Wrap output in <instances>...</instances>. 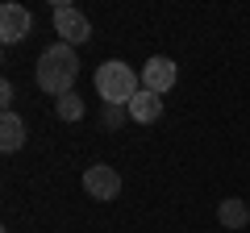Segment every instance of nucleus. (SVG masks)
Wrapping results in <instances>:
<instances>
[{
	"label": "nucleus",
	"instance_id": "9b49d317",
	"mask_svg": "<svg viewBox=\"0 0 250 233\" xmlns=\"http://www.w3.org/2000/svg\"><path fill=\"white\" fill-rule=\"evenodd\" d=\"M125 116H129V108H117V104H104V116H100V121H104L108 129H117L125 121Z\"/></svg>",
	"mask_w": 250,
	"mask_h": 233
},
{
	"label": "nucleus",
	"instance_id": "423d86ee",
	"mask_svg": "<svg viewBox=\"0 0 250 233\" xmlns=\"http://www.w3.org/2000/svg\"><path fill=\"white\" fill-rule=\"evenodd\" d=\"M29 29H34V13L25 9V4H4L0 9V42H21V38H29Z\"/></svg>",
	"mask_w": 250,
	"mask_h": 233
},
{
	"label": "nucleus",
	"instance_id": "20e7f679",
	"mask_svg": "<svg viewBox=\"0 0 250 233\" xmlns=\"http://www.w3.org/2000/svg\"><path fill=\"white\" fill-rule=\"evenodd\" d=\"M83 192H88L92 200H117L121 196V175H117V167L92 162V167L83 171Z\"/></svg>",
	"mask_w": 250,
	"mask_h": 233
},
{
	"label": "nucleus",
	"instance_id": "6e6552de",
	"mask_svg": "<svg viewBox=\"0 0 250 233\" xmlns=\"http://www.w3.org/2000/svg\"><path fill=\"white\" fill-rule=\"evenodd\" d=\"M25 146V121L17 113H4L0 116V150L4 154H17Z\"/></svg>",
	"mask_w": 250,
	"mask_h": 233
},
{
	"label": "nucleus",
	"instance_id": "f257e3e1",
	"mask_svg": "<svg viewBox=\"0 0 250 233\" xmlns=\"http://www.w3.org/2000/svg\"><path fill=\"white\" fill-rule=\"evenodd\" d=\"M38 88L46 92V96H67V92H75V79H80V54H75V46L67 42H54L46 46L42 54H38Z\"/></svg>",
	"mask_w": 250,
	"mask_h": 233
},
{
	"label": "nucleus",
	"instance_id": "f8f14e48",
	"mask_svg": "<svg viewBox=\"0 0 250 233\" xmlns=\"http://www.w3.org/2000/svg\"><path fill=\"white\" fill-rule=\"evenodd\" d=\"M13 100H17V92H13V83L4 79L0 83V104H4V113H13Z\"/></svg>",
	"mask_w": 250,
	"mask_h": 233
},
{
	"label": "nucleus",
	"instance_id": "9d476101",
	"mask_svg": "<svg viewBox=\"0 0 250 233\" xmlns=\"http://www.w3.org/2000/svg\"><path fill=\"white\" fill-rule=\"evenodd\" d=\"M54 113H59V121H83V113H88V104H83L80 92H67V96L54 100Z\"/></svg>",
	"mask_w": 250,
	"mask_h": 233
},
{
	"label": "nucleus",
	"instance_id": "0eeeda50",
	"mask_svg": "<svg viewBox=\"0 0 250 233\" xmlns=\"http://www.w3.org/2000/svg\"><path fill=\"white\" fill-rule=\"evenodd\" d=\"M163 116V96H154V92H138L134 100H129V121H138V125H154Z\"/></svg>",
	"mask_w": 250,
	"mask_h": 233
},
{
	"label": "nucleus",
	"instance_id": "1a4fd4ad",
	"mask_svg": "<svg viewBox=\"0 0 250 233\" xmlns=\"http://www.w3.org/2000/svg\"><path fill=\"white\" fill-rule=\"evenodd\" d=\"M217 221L225 225V229H246L250 225V208H246V200H221L217 204Z\"/></svg>",
	"mask_w": 250,
	"mask_h": 233
},
{
	"label": "nucleus",
	"instance_id": "39448f33",
	"mask_svg": "<svg viewBox=\"0 0 250 233\" xmlns=\"http://www.w3.org/2000/svg\"><path fill=\"white\" fill-rule=\"evenodd\" d=\"M138 75H142V88H146V92L163 96V92L175 88V75H179V71H175V63H171L167 54H154V58H150V63H146Z\"/></svg>",
	"mask_w": 250,
	"mask_h": 233
},
{
	"label": "nucleus",
	"instance_id": "7ed1b4c3",
	"mask_svg": "<svg viewBox=\"0 0 250 233\" xmlns=\"http://www.w3.org/2000/svg\"><path fill=\"white\" fill-rule=\"evenodd\" d=\"M54 34H59V42L80 46V42L92 38V21L83 17L75 4H54Z\"/></svg>",
	"mask_w": 250,
	"mask_h": 233
},
{
	"label": "nucleus",
	"instance_id": "f03ea898",
	"mask_svg": "<svg viewBox=\"0 0 250 233\" xmlns=\"http://www.w3.org/2000/svg\"><path fill=\"white\" fill-rule=\"evenodd\" d=\"M142 92V75L134 71L129 63L121 58H108V63L96 67V96L104 104H117V108H129V100Z\"/></svg>",
	"mask_w": 250,
	"mask_h": 233
}]
</instances>
